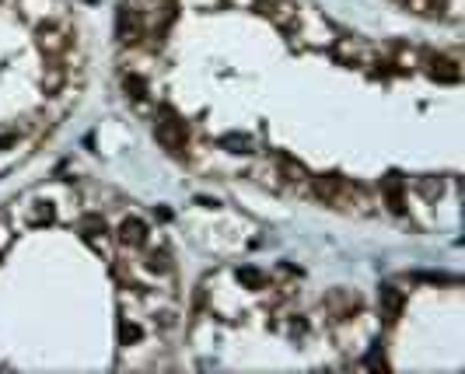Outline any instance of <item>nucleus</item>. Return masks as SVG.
<instances>
[{
    "label": "nucleus",
    "instance_id": "f257e3e1",
    "mask_svg": "<svg viewBox=\"0 0 465 374\" xmlns=\"http://www.w3.org/2000/svg\"><path fill=\"white\" fill-rule=\"evenodd\" d=\"M154 140L172 154V158H186V144H189V126L172 112V108H154Z\"/></svg>",
    "mask_w": 465,
    "mask_h": 374
},
{
    "label": "nucleus",
    "instance_id": "f03ea898",
    "mask_svg": "<svg viewBox=\"0 0 465 374\" xmlns=\"http://www.w3.org/2000/svg\"><path fill=\"white\" fill-rule=\"evenodd\" d=\"M329 49H333V56L343 67H371V63L381 60V53L374 49L371 42H364V39H336Z\"/></svg>",
    "mask_w": 465,
    "mask_h": 374
},
{
    "label": "nucleus",
    "instance_id": "7ed1b4c3",
    "mask_svg": "<svg viewBox=\"0 0 465 374\" xmlns=\"http://www.w3.org/2000/svg\"><path fill=\"white\" fill-rule=\"evenodd\" d=\"M333 210H343V213H371L374 210V196L361 182H350L343 179L336 189V199H333Z\"/></svg>",
    "mask_w": 465,
    "mask_h": 374
},
{
    "label": "nucleus",
    "instance_id": "20e7f679",
    "mask_svg": "<svg viewBox=\"0 0 465 374\" xmlns=\"http://www.w3.org/2000/svg\"><path fill=\"white\" fill-rule=\"evenodd\" d=\"M420 67H423V70H427V77H430V81H438V85H459V81H462V63H459V56L423 53Z\"/></svg>",
    "mask_w": 465,
    "mask_h": 374
},
{
    "label": "nucleus",
    "instance_id": "39448f33",
    "mask_svg": "<svg viewBox=\"0 0 465 374\" xmlns=\"http://www.w3.org/2000/svg\"><path fill=\"white\" fill-rule=\"evenodd\" d=\"M402 308H406V294L395 283H381V290H378V311H381L385 325H395L402 318Z\"/></svg>",
    "mask_w": 465,
    "mask_h": 374
},
{
    "label": "nucleus",
    "instance_id": "423d86ee",
    "mask_svg": "<svg viewBox=\"0 0 465 374\" xmlns=\"http://www.w3.org/2000/svg\"><path fill=\"white\" fill-rule=\"evenodd\" d=\"M381 196H385V203H388V210L392 213H406V182H402V175L399 172H388V175H381Z\"/></svg>",
    "mask_w": 465,
    "mask_h": 374
},
{
    "label": "nucleus",
    "instance_id": "0eeeda50",
    "mask_svg": "<svg viewBox=\"0 0 465 374\" xmlns=\"http://www.w3.org/2000/svg\"><path fill=\"white\" fill-rule=\"evenodd\" d=\"M277 172H280V179H283V186H290V189H308V182H311V175H308V168L301 165V161H294L290 154H277Z\"/></svg>",
    "mask_w": 465,
    "mask_h": 374
},
{
    "label": "nucleus",
    "instance_id": "6e6552de",
    "mask_svg": "<svg viewBox=\"0 0 465 374\" xmlns=\"http://www.w3.org/2000/svg\"><path fill=\"white\" fill-rule=\"evenodd\" d=\"M388 53H392V60H388V63H392L399 74L416 70V67H420V60H423V53H420L416 46H409V42H392V49H388Z\"/></svg>",
    "mask_w": 465,
    "mask_h": 374
},
{
    "label": "nucleus",
    "instance_id": "1a4fd4ad",
    "mask_svg": "<svg viewBox=\"0 0 465 374\" xmlns=\"http://www.w3.org/2000/svg\"><path fill=\"white\" fill-rule=\"evenodd\" d=\"M116 242H119L123 249H144V245H147V224L137 220V217H126V220L119 224Z\"/></svg>",
    "mask_w": 465,
    "mask_h": 374
},
{
    "label": "nucleus",
    "instance_id": "9d476101",
    "mask_svg": "<svg viewBox=\"0 0 465 374\" xmlns=\"http://www.w3.org/2000/svg\"><path fill=\"white\" fill-rule=\"evenodd\" d=\"M67 77H70V70H67L60 60H53V63L42 70L39 85H42V92H46V94H60V92H63V85H67Z\"/></svg>",
    "mask_w": 465,
    "mask_h": 374
},
{
    "label": "nucleus",
    "instance_id": "9b49d317",
    "mask_svg": "<svg viewBox=\"0 0 465 374\" xmlns=\"http://www.w3.org/2000/svg\"><path fill=\"white\" fill-rule=\"evenodd\" d=\"M326 304H329V311H333L336 318H350V315L361 308V297H357V294H350V290H333Z\"/></svg>",
    "mask_w": 465,
    "mask_h": 374
},
{
    "label": "nucleus",
    "instance_id": "f8f14e48",
    "mask_svg": "<svg viewBox=\"0 0 465 374\" xmlns=\"http://www.w3.org/2000/svg\"><path fill=\"white\" fill-rule=\"evenodd\" d=\"M340 182H343V175H336V172H329V175H315L311 182H308V189L326 203V206H333V199H336V189H340Z\"/></svg>",
    "mask_w": 465,
    "mask_h": 374
},
{
    "label": "nucleus",
    "instance_id": "ddd939ff",
    "mask_svg": "<svg viewBox=\"0 0 465 374\" xmlns=\"http://www.w3.org/2000/svg\"><path fill=\"white\" fill-rule=\"evenodd\" d=\"M406 11H413L416 18H445L448 14V0H399Z\"/></svg>",
    "mask_w": 465,
    "mask_h": 374
},
{
    "label": "nucleus",
    "instance_id": "4468645a",
    "mask_svg": "<svg viewBox=\"0 0 465 374\" xmlns=\"http://www.w3.org/2000/svg\"><path fill=\"white\" fill-rule=\"evenodd\" d=\"M123 92H126V98H133V101H147V98H151V85H147L144 74L126 70V74H123Z\"/></svg>",
    "mask_w": 465,
    "mask_h": 374
},
{
    "label": "nucleus",
    "instance_id": "2eb2a0df",
    "mask_svg": "<svg viewBox=\"0 0 465 374\" xmlns=\"http://www.w3.org/2000/svg\"><path fill=\"white\" fill-rule=\"evenodd\" d=\"M147 270L158 273V277H172V256L165 249H151L147 252Z\"/></svg>",
    "mask_w": 465,
    "mask_h": 374
},
{
    "label": "nucleus",
    "instance_id": "dca6fc26",
    "mask_svg": "<svg viewBox=\"0 0 465 374\" xmlns=\"http://www.w3.org/2000/svg\"><path fill=\"white\" fill-rule=\"evenodd\" d=\"M217 144H221L224 151H231V154H249V151H252V140L242 137V133H224Z\"/></svg>",
    "mask_w": 465,
    "mask_h": 374
},
{
    "label": "nucleus",
    "instance_id": "f3484780",
    "mask_svg": "<svg viewBox=\"0 0 465 374\" xmlns=\"http://www.w3.org/2000/svg\"><path fill=\"white\" fill-rule=\"evenodd\" d=\"M81 231H85L88 242L98 238V235H105V217H101V213H88V217L81 220Z\"/></svg>",
    "mask_w": 465,
    "mask_h": 374
},
{
    "label": "nucleus",
    "instance_id": "a211bd4d",
    "mask_svg": "<svg viewBox=\"0 0 465 374\" xmlns=\"http://www.w3.org/2000/svg\"><path fill=\"white\" fill-rule=\"evenodd\" d=\"M238 280L245 283L249 290H263V287H266V277H263L256 266H242V270H238Z\"/></svg>",
    "mask_w": 465,
    "mask_h": 374
},
{
    "label": "nucleus",
    "instance_id": "6ab92c4d",
    "mask_svg": "<svg viewBox=\"0 0 465 374\" xmlns=\"http://www.w3.org/2000/svg\"><path fill=\"white\" fill-rule=\"evenodd\" d=\"M140 336H144V329H140L137 322H126V318L119 322V343H123V347H126V343H137Z\"/></svg>",
    "mask_w": 465,
    "mask_h": 374
},
{
    "label": "nucleus",
    "instance_id": "aec40b11",
    "mask_svg": "<svg viewBox=\"0 0 465 374\" xmlns=\"http://www.w3.org/2000/svg\"><path fill=\"white\" fill-rule=\"evenodd\" d=\"M364 368H371V371H381V368H388V361H385V354H381V343H374V350L364 357Z\"/></svg>",
    "mask_w": 465,
    "mask_h": 374
},
{
    "label": "nucleus",
    "instance_id": "412c9836",
    "mask_svg": "<svg viewBox=\"0 0 465 374\" xmlns=\"http://www.w3.org/2000/svg\"><path fill=\"white\" fill-rule=\"evenodd\" d=\"M413 186L420 189V192H423V196H427V199H430V196H438V192H441V182H430V179H416V182H413Z\"/></svg>",
    "mask_w": 465,
    "mask_h": 374
},
{
    "label": "nucleus",
    "instance_id": "4be33fe9",
    "mask_svg": "<svg viewBox=\"0 0 465 374\" xmlns=\"http://www.w3.org/2000/svg\"><path fill=\"white\" fill-rule=\"evenodd\" d=\"M175 325V311H158L154 315V329H172Z\"/></svg>",
    "mask_w": 465,
    "mask_h": 374
},
{
    "label": "nucleus",
    "instance_id": "5701e85b",
    "mask_svg": "<svg viewBox=\"0 0 465 374\" xmlns=\"http://www.w3.org/2000/svg\"><path fill=\"white\" fill-rule=\"evenodd\" d=\"M18 144V133H0V151L4 147H14Z\"/></svg>",
    "mask_w": 465,
    "mask_h": 374
},
{
    "label": "nucleus",
    "instance_id": "b1692460",
    "mask_svg": "<svg viewBox=\"0 0 465 374\" xmlns=\"http://www.w3.org/2000/svg\"><path fill=\"white\" fill-rule=\"evenodd\" d=\"M154 217H158V220H172V210H168V206H154Z\"/></svg>",
    "mask_w": 465,
    "mask_h": 374
},
{
    "label": "nucleus",
    "instance_id": "393cba45",
    "mask_svg": "<svg viewBox=\"0 0 465 374\" xmlns=\"http://www.w3.org/2000/svg\"><path fill=\"white\" fill-rule=\"evenodd\" d=\"M0 256H4V252H0Z\"/></svg>",
    "mask_w": 465,
    "mask_h": 374
},
{
    "label": "nucleus",
    "instance_id": "a878e982",
    "mask_svg": "<svg viewBox=\"0 0 465 374\" xmlns=\"http://www.w3.org/2000/svg\"><path fill=\"white\" fill-rule=\"evenodd\" d=\"M0 4H4V0H0Z\"/></svg>",
    "mask_w": 465,
    "mask_h": 374
}]
</instances>
